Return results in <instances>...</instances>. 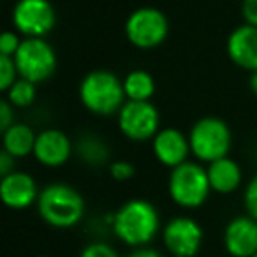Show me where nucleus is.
Listing matches in <instances>:
<instances>
[{"instance_id":"nucleus-1","label":"nucleus","mask_w":257,"mask_h":257,"mask_svg":"<svg viewBox=\"0 0 257 257\" xmlns=\"http://www.w3.org/2000/svg\"><path fill=\"white\" fill-rule=\"evenodd\" d=\"M159 211L147 199H131L113 217L114 236L128 246H145L159 232Z\"/></svg>"},{"instance_id":"nucleus-24","label":"nucleus","mask_w":257,"mask_h":257,"mask_svg":"<svg viewBox=\"0 0 257 257\" xmlns=\"http://www.w3.org/2000/svg\"><path fill=\"white\" fill-rule=\"evenodd\" d=\"M20 44H22V41H20L18 34L6 30V32L0 36V55L15 57L16 51H18V48H20Z\"/></svg>"},{"instance_id":"nucleus-20","label":"nucleus","mask_w":257,"mask_h":257,"mask_svg":"<svg viewBox=\"0 0 257 257\" xmlns=\"http://www.w3.org/2000/svg\"><path fill=\"white\" fill-rule=\"evenodd\" d=\"M6 93H8V100L15 107H29L32 106L37 97L36 83L20 78Z\"/></svg>"},{"instance_id":"nucleus-19","label":"nucleus","mask_w":257,"mask_h":257,"mask_svg":"<svg viewBox=\"0 0 257 257\" xmlns=\"http://www.w3.org/2000/svg\"><path fill=\"white\" fill-rule=\"evenodd\" d=\"M76 154L86 164L100 166L109 159V147L100 138L93 134H85L76 141Z\"/></svg>"},{"instance_id":"nucleus-16","label":"nucleus","mask_w":257,"mask_h":257,"mask_svg":"<svg viewBox=\"0 0 257 257\" xmlns=\"http://www.w3.org/2000/svg\"><path fill=\"white\" fill-rule=\"evenodd\" d=\"M206 171L211 190L218 194L234 192L241 183V168L231 157H222L218 161L210 162Z\"/></svg>"},{"instance_id":"nucleus-7","label":"nucleus","mask_w":257,"mask_h":257,"mask_svg":"<svg viewBox=\"0 0 257 257\" xmlns=\"http://www.w3.org/2000/svg\"><path fill=\"white\" fill-rule=\"evenodd\" d=\"M169 34V22L161 9L140 8L125 22V36L128 43L140 50H154L161 46Z\"/></svg>"},{"instance_id":"nucleus-23","label":"nucleus","mask_w":257,"mask_h":257,"mask_svg":"<svg viewBox=\"0 0 257 257\" xmlns=\"http://www.w3.org/2000/svg\"><path fill=\"white\" fill-rule=\"evenodd\" d=\"M79 257H118L116 250L113 246H109L107 243H90L81 250Z\"/></svg>"},{"instance_id":"nucleus-15","label":"nucleus","mask_w":257,"mask_h":257,"mask_svg":"<svg viewBox=\"0 0 257 257\" xmlns=\"http://www.w3.org/2000/svg\"><path fill=\"white\" fill-rule=\"evenodd\" d=\"M227 55L238 67L257 71V27L239 25L227 37Z\"/></svg>"},{"instance_id":"nucleus-2","label":"nucleus","mask_w":257,"mask_h":257,"mask_svg":"<svg viewBox=\"0 0 257 257\" xmlns=\"http://www.w3.org/2000/svg\"><path fill=\"white\" fill-rule=\"evenodd\" d=\"M37 211L51 227L69 229L79 224L85 215V199L67 183H50L41 190Z\"/></svg>"},{"instance_id":"nucleus-22","label":"nucleus","mask_w":257,"mask_h":257,"mask_svg":"<svg viewBox=\"0 0 257 257\" xmlns=\"http://www.w3.org/2000/svg\"><path fill=\"white\" fill-rule=\"evenodd\" d=\"M134 173H136V168L127 161H114V162H111V166H109L111 178H114L116 182L131 180L134 176Z\"/></svg>"},{"instance_id":"nucleus-5","label":"nucleus","mask_w":257,"mask_h":257,"mask_svg":"<svg viewBox=\"0 0 257 257\" xmlns=\"http://www.w3.org/2000/svg\"><path fill=\"white\" fill-rule=\"evenodd\" d=\"M190 150L199 161L213 162L227 157L232 145L229 125L217 116H204L192 125L189 133Z\"/></svg>"},{"instance_id":"nucleus-10","label":"nucleus","mask_w":257,"mask_h":257,"mask_svg":"<svg viewBox=\"0 0 257 257\" xmlns=\"http://www.w3.org/2000/svg\"><path fill=\"white\" fill-rule=\"evenodd\" d=\"M203 229L190 217H175L164 225L162 239L171 255L194 257L203 245Z\"/></svg>"},{"instance_id":"nucleus-31","label":"nucleus","mask_w":257,"mask_h":257,"mask_svg":"<svg viewBox=\"0 0 257 257\" xmlns=\"http://www.w3.org/2000/svg\"><path fill=\"white\" fill-rule=\"evenodd\" d=\"M37 257H51V255H37Z\"/></svg>"},{"instance_id":"nucleus-18","label":"nucleus","mask_w":257,"mask_h":257,"mask_svg":"<svg viewBox=\"0 0 257 257\" xmlns=\"http://www.w3.org/2000/svg\"><path fill=\"white\" fill-rule=\"evenodd\" d=\"M123 90L128 100H150L155 93V79L150 72L136 69L125 76Z\"/></svg>"},{"instance_id":"nucleus-33","label":"nucleus","mask_w":257,"mask_h":257,"mask_svg":"<svg viewBox=\"0 0 257 257\" xmlns=\"http://www.w3.org/2000/svg\"><path fill=\"white\" fill-rule=\"evenodd\" d=\"M252 257H257V253H255V255H252Z\"/></svg>"},{"instance_id":"nucleus-17","label":"nucleus","mask_w":257,"mask_h":257,"mask_svg":"<svg viewBox=\"0 0 257 257\" xmlns=\"http://www.w3.org/2000/svg\"><path fill=\"white\" fill-rule=\"evenodd\" d=\"M37 136L25 123H13L4 133V150L11 154L15 159L27 157L34 154Z\"/></svg>"},{"instance_id":"nucleus-4","label":"nucleus","mask_w":257,"mask_h":257,"mask_svg":"<svg viewBox=\"0 0 257 257\" xmlns=\"http://www.w3.org/2000/svg\"><path fill=\"white\" fill-rule=\"evenodd\" d=\"M168 190L171 199L178 206L192 210L199 208L208 199L211 190L208 171L197 162H183L171 171L168 180Z\"/></svg>"},{"instance_id":"nucleus-28","label":"nucleus","mask_w":257,"mask_h":257,"mask_svg":"<svg viewBox=\"0 0 257 257\" xmlns=\"http://www.w3.org/2000/svg\"><path fill=\"white\" fill-rule=\"evenodd\" d=\"M15 161L16 159L11 154H8L6 150L0 152V175L2 176L11 175L15 171Z\"/></svg>"},{"instance_id":"nucleus-9","label":"nucleus","mask_w":257,"mask_h":257,"mask_svg":"<svg viewBox=\"0 0 257 257\" xmlns=\"http://www.w3.org/2000/svg\"><path fill=\"white\" fill-rule=\"evenodd\" d=\"M57 13L50 0H18L13 9V25L25 37H44L53 30Z\"/></svg>"},{"instance_id":"nucleus-12","label":"nucleus","mask_w":257,"mask_h":257,"mask_svg":"<svg viewBox=\"0 0 257 257\" xmlns=\"http://www.w3.org/2000/svg\"><path fill=\"white\" fill-rule=\"evenodd\" d=\"M152 148H154L157 161L171 169L187 162L189 154L192 152L189 136H185L182 131L175 127L161 128L157 136L152 140Z\"/></svg>"},{"instance_id":"nucleus-29","label":"nucleus","mask_w":257,"mask_h":257,"mask_svg":"<svg viewBox=\"0 0 257 257\" xmlns=\"http://www.w3.org/2000/svg\"><path fill=\"white\" fill-rule=\"evenodd\" d=\"M128 257H162V255L154 248H145V246H140V248L134 250Z\"/></svg>"},{"instance_id":"nucleus-6","label":"nucleus","mask_w":257,"mask_h":257,"mask_svg":"<svg viewBox=\"0 0 257 257\" xmlns=\"http://www.w3.org/2000/svg\"><path fill=\"white\" fill-rule=\"evenodd\" d=\"M20 78L32 83L46 81L57 69V53L44 37H27L15 57Z\"/></svg>"},{"instance_id":"nucleus-26","label":"nucleus","mask_w":257,"mask_h":257,"mask_svg":"<svg viewBox=\"0 0 257 257\" xmlns=\"http://www.w3.org/2000/svg\"><path fill=\"white\" fill-rule=\"evenodd\" d=\"M13 107L15 106H13L8 99H4L0 102V131H2V133H6V131L15 123V116H13L15 111H13Z\"/></svg>"},{"instance_id":"nucleus-21","label":"nucleus","mask_w":257,"mask_h":257,"mask_svg":"<svg viewBox=\"0 0 257 257\" xmlns=\"http://www.w3.org/2000/svg\"><path fill=\"white\" fill-rule=\"evenodd\" d=\"M18 67L13 57H6L0 55V90L8 92L16 81H18Z\"/></svg>"},{"instance_id":"nucleus-3","label":"nucleus","mask_w":257,"mask_h":257,"mask_svg":"<svg viewBox=\"0 0 257 257\" xmlns=\"http://www.w3.org/2000/svg\"><path fill=\"white\" fill-rule=\"evenodd\" d=\"M123 81L106 69L88 72L79 83V100L93 114L109 116L125 104Z\"/></svg>"},{"instance_id":"nucleus-11","label":"nucleus","mask_w":257,"mask_h":257,"mask_svg":"<svg viewBox=\"0 0 257 257\" xmlns=\"http://www.w3.org/2000/svg\"><path fill=\"white\" fill-rule=\"evenodd\" d=\"M224 246L232 257H252L257 253V220L250 215L236 217L225 225Z\"/></svg>"},{"instance_id":"nucleus-25","label":"nucleus","mask_w":257,"mask_h":257,"mask_svg":"<svg viewBox=\"0 0 257 257\" xmlns=\"http://www.w3.org/2000/svg\"><path fill=\"white\" fill-rule=\"evenodd\" d=\"M245 210L252 218L257 220V175L248 182L245 189Z\"/></svg>"},{"instance_id":"nucleus-14","label":"nucleus","mask_w":257,"mask_h":257,"mask_svg":"<svg viewBox=\"0 0 257 257\" xmlns=\"http://www.w3.org/2000/svg\"><path fill=\"white\" fill-rule=\"evenodd\" d=\"M72 154V143L58 128H46L37 134L34 157L39 164L46 168H58L65 164Z\"/></svg>"},{"instance_id":"nucleus-13","label":"nucleus","mask_w":257,"mask_h":257,"mask_svg":"<svg viewBox=\"0 0 257 257\" xmlns=\"http://www.w3.org/2000/svg\"><path fill=\"white\" fill-rule=\"evenodd\" d=\"M36 180L23 171H13L11 175L2 176L0 182V197L4 204L13 210H23L39 199Z\"/></svg>"},{"instance_id":"nucleus-8","label":"nucleus","mask_w":257,"mask_h":257,"mask_svg":"<svg viewBox=\"0 0 257 257\" xmlns=\"http://www.w3.org/2000/svg\"><path fill=\"white\" fill-rule=\"evenodd\" d=\"M161 123L159 109L150 100H125L118 111V128L131 141L154 140Z\"/></svg>"},{"instance_id":"nucleus-27","label":"nucleus","mask_w":257,"mask_h":257,"mask_svg":"<svg viewBox=\"0 0 257 257\" xmlns=\"http://www.w3.org/2000/svg\"><path fill=\"white\" fill-rule=\"evenodd\" d=\"M241 15L245 23L257 27V0H243L241 2Z\"/></svg>"},{"instance_id":"nucleus-30","label":"nucleus","mask_w":257,"mask_h":257,"mask_svg":"<svg viewBox=\"0 0 257 257\" xmlns=\"http://www.w3.org/2000/svg\"><path fill=\"white\" fill-rule=\"evenodd\" d=\"M248 86H250V90H252V93H253V95L257 97V71H255V72H252V74H250Z\"/></svg>"},{"instance_id":"nucleus-32","label":"nucleus","mask_w":257,"mask_h":257,"mask_svg":"<svg viewBox=\"0 0 257 257\" xmlns=\"http://www.w3.org/2000/svg\"><path fill=\"white\" fill-rule=\"evenodd\" d=\"M171 257H180V255H171Z\"/></svg>"}]
</instances>
